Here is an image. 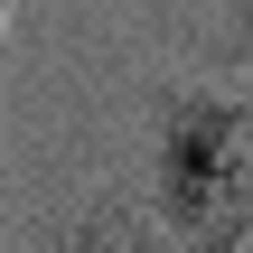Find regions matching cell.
Returning a JSON list of instances; mask_svg holds the SVG:
<instances>
[{
  "mask_svg": "<svg viewBox=\"0 0 253 253\" xmlns=\"http://www.w3.org/2000/svg\"><path fill=\"white\" fill-rule=\"evenodd\" d=\"M0 19H9V0H0Z\"/></svg>",
  "mask_w": 253,
  "mask_h": 253,
  "instance_id": "cell-4",
  "label": "cell"
},
{
  "mask_svg": "<svg viewBox=\"0 0 253 253\" xmlns=\"http://www.w3.org/2000/svg\"><path fill=\"white\" fill-rule=\"evenodd\" d=\"M160 216L188 253H253V94L188 84L160 113Z\"/></svg>",
  "mask_w": 253,
  "mask_h": 253,
  "instance_id": "cell-1",
  "label": "cell"
},
{
  "mask_svg": "<svg viewBox=\"0 0 253 253\" xmlns=\"http://www.w3.org/2000/svg\"><path fill=\"white\" fill-rule=\"evenodd\" d=\"M75 253H188V235L160 216V207H131V197H103L84 225H75Z\"/></svg>",
  "mask_w": 253,
  "mask_h": 253,
  "instance_id": "cell-2",
  "label": "cell"
},
{
  "mask_svg": "<svg viewBox=\"0 0 253 253\" xmlns=\"http://www.w3.org/2000/svg\"><path fill=\"white\" fill-rule=\"evenodd\" d=\"M235 47H244V66H253V0H235Z\"/></svg>",
  "mask_w": 253,
  "mask_h": 253,
  "instance_id": "cell-3",
  "label": "cell"
}]
</instances>
